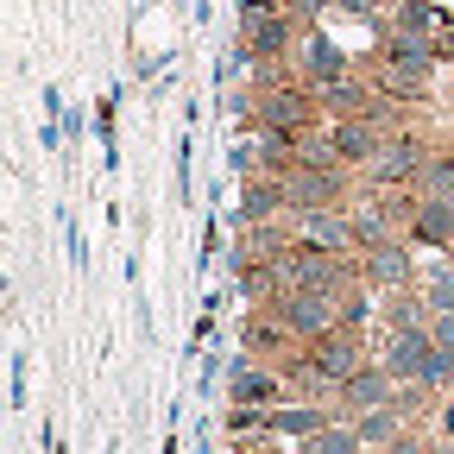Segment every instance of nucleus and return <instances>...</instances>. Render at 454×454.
<instances>
[{
	"label": "nucleus",
	"instance_id": "f257e3e1",
	"mask_svg": "<svg viewBox=\"0 0 454 454\" xmlns=\"http://www.w3.org/2000/svg\"><path fill=\"white\" fill-rule=\"evenodd\" d=\"M354 372H360V348L348 340V328H340V334H322V340H309V379H328V385L340 391Z\"/></svg>",
	"mask_w": 454,
	"mask_h": 454
},
{
	"label": "nucleus",
	"instance_id": "f03ea898",
	"mask_svg": "<svg viewBox=\"0 0 454 454\" xmlns=\"http://www.w3.org/2000/svg\"><path fill=\"white\" fill-rule=\"evenodd\" d=\"M391 385H397V379H391L385 366H360L348 385H340V417L354 423V417H366V411H391Z\"/></svg>",
	"mask_w": 454,
	"mask_h": 454
},
{
	"label": "nucleus",
	"instance_id": "7ed1b4c3",
	"mask_svg": "<svg viewBox=\"0 0 454 454\" xmlns=\"http://www.w3.org/2000/svg\"><path fill=\"white\" fill-rule=\"evenodd\" d=\"M303 454H366V442H360V429H354L348 417H334L328 429L303 435Z\"/></svg>",
	"mask_w": 454,
	"mask_h": 454
},
{
	"label": "nucleus",
	"instance_id": "20e7f679",
	"mask_svg": "<svg viewBox=\"0 0 454 454\" xmlns=\"http://www.w3.org/2000/svg\"><path fill=\"white\" fill-rule=\"evenodd\" d=\"M379 152H385L379 127H366V121H340L334 127V158H379Z\"/></svg>",
	"mask_w": 454,
	"mask_h": 454
},
{
	"label": "nucleus",
	"instance_id": "39448f33",
	"mask_svg": "<svg viewBox=\"0 0 454 454\" xmlns=\"http://www.w3.org/2000/svg\"><path fill=\"white\" fill-rule=\"evenodd\" d=\"M265 429H278V435H316V429H328V411H316V404L271 411V417H265Z\"/></svg>",
	"mask_w": 454,
	"mask_h": 454
},
{
	"label": "nucleus",
	"instance_id": "423d86ee",
	"mask_svg": "<svg viewBox=\"0 0 454 454\" xmlns=\"http://www.w3.org/2000/svg\"><path fill=\"white\" fill-rule=\"evenodd\" d=\"M366 278H372V284H404V278H411L404 247H372V253H366Z\"/></svg>",
	"mask_w": 454,
	"mask_h": 454
},
{
	"label": "nucleus",
	"instance_id": "0eeeda50",
	"mask_svg": "<svg viewBox=\"0 0 454 454\" xmlns=\"http://www.w3.org/2000/svg\"><path fill=\"white\" fill-rule=\"evenodd\" d=\"M303 234H309V247H348V221H340V215H322V208H309L303 215Z\"/></svg>",
	"mask_w": 454,
	"mask_h": 454
},
{
	"label": "nucleus",
	"instance_id": "6e6552de",
	"mask_svg": "<svg viewBox=\"0 0 454 454\" xmlns=\"http://www.w3.org/2000/svg\"><path fill=\"white\" fill-rule=\"evenodd\" d=\"M271 397H278V385H271L265 372H253V366H240V372H234V404H240V411L271 404Z\"/></svg>",
	"mask_w": 454,
	"mask_h": 454
},
{
	"label": "nucleus",
	"instance_id": "1a4fd4ad",
	"mask_svg": "<svg viewBox=\"0 0 454 454\" xmlns=\"http://www.w3.org/2000/svg\"><path fill=\"white\" fill-rule=\"evenodd\" d=\"M303 121H309V101H303V95H271V101H265V127H271V133L303 127Z\"/></svg>",
	"mask_w": 454,
	"mask_h": 454
},
{
	"label": "nucleus",
	"instance_id": "9d476101",
	"mask_svg": "<svg viewBox=\"0 0 454 454\" xmlns=\"http://www.w3.org/2000/svg\"><path fill=\"white\" fill-rule=\"evenodd\" d=\"M354 429H360V442H366V448H391L397 435H404L391 411H366V417H354Z\"/></svg>",
	"mask_w": 454,
	"mask_h": 454
},
{
	"label": "nucleus",
	"instance_id": "9b49d317",
	"mask_svg": "<svg viewBox=\"0 0 454 454\" xmlns=\"http://www.w3.org/2000/svg\"><path fill=\"white\" fill-rule=\"evenodd\" d=\"M417 234H423V240H442V247H448V240H454V202H429V208L417 215Z\"/></svg>",
	"mask_w": 454,
	"mask_h": 454
},
{
	"label": "nucleus",
	"instance_id": "f8f14e48",
	"mask_svg": "<svg viewBox=\"0 0 454 454\" xmlns=\"http://www.w3.org/2000/svg\"><path fill=\"white\" fill-rule=\"evenodd\" d=\"M411 170H417V145L411 139H391L379 152V177H411Z\"/></svg>",
	"mask_w": 454,
	"mask_h": 454
},
{
	"label": "nucleus",
	"instance_id": "ddd939ff",
	"mask_svg": "<svg viewBox=\"0 0 454 454\" xmlns=\"http://www.w3.org/2000/svg\"><path fill=\"white\" fill-rule=\"evenodd\" d=\"M284 7H291V13H322L328 0H284Z\"/></svg>",
	"mask_w": 454,
	"mask_h": 454
},
{
	"label": "nucleus",
	"instance_id": "4468645a",
	"mask_svg": "<svg viewBox=\"0 0 454 454\" xmlns=\"http://www.w3.org/2000/svg\"><path fill=\"white\" fill-rule=\"evenodd\" d=\"M442 429H448V435H454V404H448V411H442Z\"/></svg>",
	"mask_w": 454,
	"mask_h": 454
},
{
	"label": "nucleus",
	"instance_id": "2eb2a0df",
	"mask_svg": "<svg viewBox=\"0 0 454 454\" xmlns=\"http://www.w3.org/2000/svg\"><path fill=\"white\" fill-rule=\"evenodd\" d=\"M247 454H259V448H247Z\"/></svg>",
	"mask_w": 454,
	"mask_h": 454
}]
</instances>
